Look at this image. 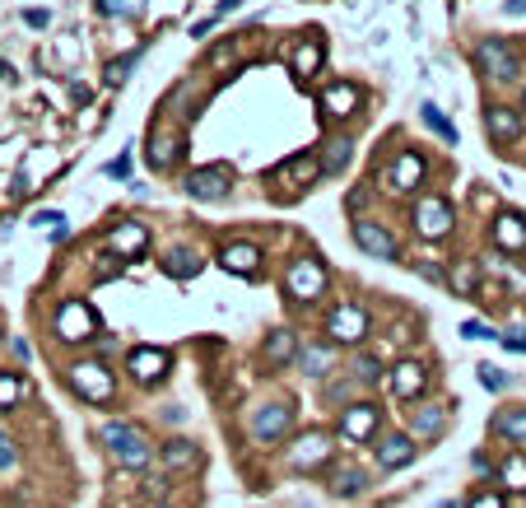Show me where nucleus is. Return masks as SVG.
<instances>
[{"label": "nucleus", "instance_id": "f257e3e1", "mask_svg": "<svg viewBox=\"0 0 526 508\" xmlns=\"http://www.w3.org/2000/svg\"><path fill=\"white\" fill-rule=\"evenodd\" d=\"M103 448L113 452V462L126 467V471H145L154 462V443L150 434L141 430V424H126V420H113V424H103Z\"/></svg>", "mask_w": 526, "mask_h": 508}, {"label": "nucleus", "instance_id": "f03ea898", "mask_svg": "<svg viewBox=\"0 0 526 508\" xmlns=\"http://www.w3.org/2000/svg\"><path fill=\"white\" fill-rule=\"evenodd\" d=\"M66 383L85 396V401H94V406L113 401V392H117V378H113V368H107L103 359H75L66 368Z\"/></svg>", "mask_w": 526, "mask_h": 508}, {"label": "nucleus", "instance_id": "7ed1b4c3", "mask_svg": "<svg viewBox=\"0 0 526 508\" xmlns=\"http://www.w3.org/2000/svg\"><path fill=\"white\" fill-rule=\"evenodd\" d=\"M331 276H326V266L317 257H294L289 261V271H285V294L294 304H317L322 294H326Z\"/></svg>", "mask_w": 526, "mask_h": 508}, {"label": "nucleus", "instance_id": "20e7f679", "mask_svg": "<svg viewBox=\"0 0 526 508\" xmlns=\"http://www.w3.org/2000/svg\"><path fill=\"white\" fill-rule=\"evenodd\" d=\"M410 224H414V233L420 238H429V243H438V238H448L452 233V224H457V210H452V201L448 196H420L414 201V210H410Z\"/></svg>", "mask_w": 526, "mask_h": 508}, {"label": "nucleus", "instance_id": "39448f33", "mask_svg": "<svg viewBox=\"0 0 526 508\" xmlns=\"http://www.w3.org/2000/svg\"><path fill=\"white\" fill-rule=\"evenodd\" d=\"M373 331V317H368V308L364 304H336L326 313V336H331V345H358Z\"/></svg>", "mask_w": 526, "mask_h": 508}, {"label": "nucleus", "instance_id": "423d86ee", "mask_svg": "<svg viewBox=\"0 0 526 508\" xmlns=\"http://www.w3.org/2000/svg\"><path fill=\"white\" fill-rule=\"evenodd\" d=\"M145 248H150V229H145L141 220H122V224H113V229L103 233V248H98V252L117 257V261L126 266V261H135V257H145Z\"/></svg>", "mask_w": 526, "mask_h": 508}, {"label": "nucleus", "instance_id": "0eeeda50", "mask_svg": "<svg viewBox=\"0 0 526 508\" xmlns=\"http://www.w3.org/2000/svg\"><path fill=\"white\" fill-rule=\"evenodd\" d=\"M377 430H382V406H373V401H349L340 411V439L345 443H373Z\"/></svg>", "mask_w": 526, "mask_h": 508}, {"label": "nucleus", "instance_id": "6e6552de", "mask_svg": "<svg viewBox=\"0 0 526 508\" xmlns=\"http://www.w3.org/2000/svg\"><path fill=\"white\" fill-rule=\"evenodd\" d=\"M186 196L191 201H224L233 192V173L224 164H201V168H191L186 173Z\"/></svg>", "mask_w": 526, "mask_h": 508}, {"label": "nucleus", "instance_id": "1a4fd4ad", "mask_svg": "<svg viewBox=\"0 0 526 508\" xmlns=\"http://www.w3.org/2000/svg\"><path fill=\"white\" fill-rule=\"evenodd\" d=\"M51 327H57V340H66V345H85V340L98 331L89 304H79V299H66V304L57 308V317H51Z\"/></svg>", "mask_w": 526, "mask_h": 508}, {"label": "nucleus", "instance_id": "9d476101", "mask_svg": "<svg viewBox=\"0 0 526 508\" xmlns=\"http://www.w3.org/2000/svg\"><path fill=\"white\" fill-rule=\"evenodd\" d=\"M424 177H429L424 154H420V150H401L392 164H386V192L410 196V192H420V182H424Z\"/></svg>", "mask_w": 526, "mask_h": 508}, {"label": "nucleus", "instance_id": "9b49d317", "mask_svg": "<svg viewBox=\"0 0 526 508\" xmlns=\"http://www.w3.org/2000/svg\"><path fill=\"white\" fill-rule=\"evenodd\" d=\"M476 61H480V70L485 75H494V79H517L521 75V57L512 51V42L508 38H485L480 47H476Z\"/></svg>", "mask_w": 526, "mask_h": 508}, {"label": "nucleus", "instance_id": "f8f14e48", "mask_svg": "<svg viewBox=\"0 0 526 508\" xmlns=\"http://www.w3.org/2000/svg\"><path fill=\"white\" fill-rule=\"evenodd\" d=\"M354 243L364 248L368 257H377V261H396V257H401L396 233L386 229L382 220H368V215H358V220H354Z\"/></svg>", "mask_w": 526, "mask_h": 508}, {"label": "nucleus", "instance_id": "ddd939ff", "mask_svg": "<svg viewBox=\"0 0 526 508\" xmlns=\"http://www.w3.org/2000/svg\"><path fill=\"white\" fill-rule=\"evenodd\" d=\"M168 368H173V359H168V350H159V345H135V350H126V373L141 387L163 383V373Z\"/></svg>", "mask_w": 526, "mask_h": 508}, {"label": "nucleus", "instance_id": "4468645a", "mask_svg": "<svg viewBox=\"0 0 526 508\" xmlns=\"http://www.w3.org/2000/svg\"><path fill=\"white\" fill-rule=\"evenodd\" d=\"M331 452H336L331 434L308 430L298 443H289V471H317V467H326V462H331Z\"/></svg>", "mask_w": 526, "mask_h": 508}, {"label": "nucleus", "instance_id": "2eb2a0df", "mask_svg": "<svg viewBox=\"0 0 526 508\" xmlns=\"http://www.w3.org/2000/svg\"><path fill=\"white\" fill-rule=\"evenodd\" d=\"M294 424V406L289 401H266V406L252 415V439L257 443H280Z\"/></svg>", "mask_w": 526, "mask_h": 508}, {"label": "nucleus", "instance_id": "dca6fc26", "mask_svg": "<svg viewBox=\"0 0 526 508\" xmlns=\"http://www.w3.org/2000/svg\"><path fill=\"white\" fill-rule=\"evenodd\" d=\"M159 467H163V476H196L201 448L191 439H168V443H159Z\"/></svg>", "mask_w": 526, "mask_h": 508}, {"label": "nucleus", "instance_id": "f3484780", "mask_svg": "<svg viewBox=\"0 0 526 508\" xmlns=\"http://www.w3.org/2000/svg\"><path fill=\"white\" fill-rule=\"evenodd\" d=\"M386 383H392V396L396 401H420L424 387H429V368L420 359H401V364H392Z\"/></svg>", "mask_w": 526, "mask_h": 508}, {"label": "nucleus", "instance_id": "a211bd4d", "mask_svg": "<svg viewBox=\"0 0 526 508\" xmlns=\"http://www.w3.org/2000/svg\"><path fill=\"white\" fill-rule=\"evenodd\" d=\"M485 131H489L494 145H517L526 122H521L517 108H508V103H494V108H485Z\"/></svg>", "mask_w": 526, "mask_h": 508}, {"label": "nucleus", "instance_id": "6ab92c4d", "mask_svg": "<svg viewBox=\"0 0 526 508\" xmlns=\"http://www.w3.org/2000/svg\"><path fill=\"white\" fill-rule=\"evenodd\" d=\"M317 177H322V159H317V154H294V159H285V164L270 173V182L294 186V192H303V186H313Z\"/></svg>", "mask_w": 526, "mask_h": 508}, {"label": "nucleus", "instance_id": "aec40b11", "mask_svg": "<svg viewBox=\"0 0 526 508\" xmlns=\"http://www.w3.org/2000/svg\"><path fill=\"white\" fill-rule=\"evenodd\" d=\"M322 66H326V47H322V38H298V42L289 47V70H294L298 85H308V79H313Z\"/></svg>", "mask_w": 526, "mask_h": 508}, {"label": "nucleus", "instance_id": "412c9836", "mask_svg": "<svg viewBox=\"0 0 526 508\" xmlns=\"http://www.w3.org/2000/svg\"><path fill=\"white\" fill-rule=\"evenodd\" d=\"M448 430V401H420L410 411V439H438Z\"/></svg>", "mask_w": 526, "mask_h": 508}, {"label": "nucleus", "instance_id": "4be33fe9", "mask_svg": "<svg viewBox=\"0 0 526 508\" xmlns=\"http://www.w3.org/2000/svg\"><path fill=\"white\" fill-rule=\"evenodd\" d=\"M219 266L229 276H257L261 271V248L257 243H224L219 248Z\"/></svg>", "mask_w": 526, "mask_h": 508}, {"label": "nucleus", "instance_id": "5701e85b", "mask_svg": "<svg viewBox=\"0 0 526 508\" xmlns=\"http://www.w3.org/2000/svg\"><path fill=\"white\" fill-rule=\"evenodd\" d=\"M414 452H420V443H414L410 434H386L377 443V467L382 471H401V467L414 462Z\"/></svg>", "mask_w": 526, "mask_h": 508}, {"label": "nucleus", "instance_id": "b1692460", "mask_svg": "<svg viewBox=\"0 0 526 508\" xmlns=\"http://www.w3.org/2000/svg\"><path fill=\"white\" fill-rule=\"evenodd\" d=\"M322 113H326V117H336V122L354 117V113H358V89H354V85H345V79L326 85V89H322Z\"/></svg>", "mask_w": 526, "mask_h": 508}, {"label": "nucleus", "instance_id": "393cba45", "mask_svg": "<svg viewBox=\"0 0 526 508\" xmlns=\"http://www.w3.org/2000/svg\"><path fill=\"white\" fill-rule=\"evenodd\" d=\"M494 243L503 248L508 257L526 252V220L512 215V210H503V215H494Z\"/></svg>", "mask_w": 526, "mask_h": 508}, {"label": "nucleus", "instance_id": "a878e982", "mask_svg": "<svg viewBox=\"0 0 526 508\" xmlns=\"http://www.w3.org/2000/svg\"><path fill=\"white\" fill-rule=\"evenodd\" d=\"M177 154H182V141L173 136V131H154L150 145H145V159H150L154 173H168L177 164Z\"/></svg>", "mask_w": 526, "mask_h": 508}, {"label": "nucleus", "instance_id": "bb28decb", "mask_svg": "<svg viewBox=\"0 0 526 508\" xmlns=\"http://www.w3.org/2000/svg\"><path fill=\"white\" fill-rule=\"evenodd\" d=\"M326 490L336 494V499H358L368 490V476L358 471V467H336L331 471V480H326Z\"/></svg>", "mask_w": 526, "mask_h": 508}, {"label": "nucleus", "instance_id": "cd10ccee", "mask_svg": "<svg viewBox=\"0 0 526 508\" xmlns=\"http://www.w3.org/2000/svg\"><path fill=\"white\" fill-rule=\"evenodd\" d=\"M489 430L498 439H508V443H526V406H503L489 420Z\"/></svg>", "mask_w": 526, "mask_h": 508}, {"label": "nucleus", "instance_id": "c85d7f7f", "mask_svg": "<svg viewBox=\"0 0 526 508\" xmlns=\"http://www.w3.org/2000/svg\"><path fill=\"white\" fill-rule=\"evenodd\" d=\"M201 266H205V257L196 248H168V252H163V271H168L173 280H191Z\"/></svg>", "mask_w": 526, "mask_h": 508}, {"label": "nucleus", "instance_id": "c756f323", "mask_svg": "<svg viewBox=\"0 0 526 508\" xmlns=\"http://www.w3.org/2000/svg\"><path fill=\"white\" fill-rule=\"evenodd\" d=\"M266 364H275V368H280V364H294L298 359V336L289 331V327H280V331H270L266 336Z\"/></svg>", "mask_w": 526, "mask_h": 508}, {"label": "nucleus", "instance_id": "7c9ffc66", "mask_svg": "<svg viewBox=\"0 0 526 508\" xmlns=\"http://www.w3.org/2000/svg\"><path fill=\"white\" fill-rule=\"evenodd\" d=\"M331 364H336V350H331L326 340H317V345H303V350H298V368L308 373V378H326Z\"/></svg>", "mask_w": 526, "mask_h": 508}, {"label": "nucleus", "instance_id": "2f4dec72", "mask_svg": "<svg viewBox=\"0 0 526 508\" xmlns=\"http://www.w3.org/2000/svg\"><path fill=\"white\" fill-rule=\"evenodd\" d=\"M317 159H322V177H336V173H345V164L354 159V141H345V136L326 141Z\"/></svg>", "mask_w": 526, "mask_h": 508}, {"label": "nucleus", "instance_id": "473e14b6", "mask_svg": "<svg viewBox=\"0 0 526 508\" xmlns=\"http://www.w3.org/2000/svg\"><path fill=\"white\" fill-rule=\"evenodd\" d=\"M498 480H503V490L526 494V452H508V458L498 462Z\"/></svg>", "mask_w": 526, "mask_h": 508}, {"label": "nucleus", "instance_id": "72a5a7b5", "mask_svg": "<svg viewBox=\"0 0 526 508\" xmlns=\"http://www.w3.org/2000/svg\"><path fill=\"white\" fill-rule=\"evenodd\" d=\"M23 392H29V383H23L19 373L0 368V411H14L19 401H23Z\"/></svg>", "mask_w": 526, "mask_h": 508}, {"label": "nucleus", "instance_id": "f704fd0d", "mask_svg": "<svg viewBox=\"0 0 526 508\" xmlns=\"http://www.w3.org/2000/svg\"><path fill=\"white\" fill-rule=\"evenodd\" d=\"M420 117H424V126H429V131H438V136L448 141V145H457V126H452L448 117H442L438 103H420Z\"/></svg>", "mask_w": 526, "mask_h": 508}, {"label": "nucleus", "instance_id": "c9c22d12", "mask_svg": "<svg viewBox=\"0 0 526 508\" xmlns=\"http://www.w3.org/2000/svg\"><path fill=\"white\" fill-rule=\"evenodd\" d=\"M135 61H141V47H135V51H126V57H117V61H107L103 79H107V85H113V89H122L126 79H131V70H135Z\"/></svg>", "mask_w": 526, "mask_h": 508}, {"label": "nucleus", "instance_id": "e433bc0d", "mask_svg": "<svg viewBox=\"0 0 526 508\" xmlns=\"http://www.w3.org/2000/svg\"><path fill=\"white\" fill-rule=\"evenodd\" d=\"M349 378L364 383V387H373V383H382V364H377L373 355H358V359L349 364Z\"/></svg>", "mask_w": 526, "mask_h": 508}, {"label": "nucleus", "instance_id": "4c0bfd02", "mask_svg": "<svg viewBox=\"0 0 526 508\" xmlns=\"http://www.w3.org/2000/svg\"><path fill=\"white\" fill-rule=\"evenodd\" d=\"M476 378H480V387H489V392H503V387H508V373L494 368V364H480Z\"/></svg>", "mask_w": 526, "mask_h": 508}, {"label": "nucleus", "instance_id": "58836bf2", "mask_svg": "<svg viewBox=\"0 0 526 508\" xmlns=\"http://www.w3.org/2000/svg\"><path fill=\"white\" fill-rule=\"evenodd\" d=\"M452 285H457V294H476V285H480L476 266H470V261H461L457 271H452Z\"/></svg>", "mask_w": 526, "mask_h": 508}, {"label": "nucleus", "instance_id": "ea45409f", "mask_svg": "<svg viewBox=\"0 0 526 508\" xmlns=\"http://www.w3.org/2000/svg\"><path fill=\"white\" fill-rule=\"evenodd\" d=\"M14 462H19V448H14V439L5 430H0V471H10Z\"/></svg>", "mask_w": 526, "mask_h": 508}, {"label": "nucleus", "instance_id": "a19ab883", "mask_svg": "<svg viewBox=\"0 0 526 508\" xmlns=\"http://www.w3.org/2000/svg\"><path fill=\"white\" fill-rule=\"evenodd\" d=\"M98 10L103 14H135L141 10V0H98Z\"/></svg>", "mask_w": 526, "mask_h": 508}, {"label": "nucleus", "instance_id": "79ce46f5", "mask_svg": "<svg viewBox=\"0 0 526 508\" xmlns=\"http://www.w3.org/2000/svg\"><path fill=\"white\" fill-rule=\"evenodd\" d=\"M461 336H466V340H494L498 331H494V327H485V322H476V317H470V322L461 327Z\"/></svg>", "mask_w": 526, "mask_h": 508}, {"label": "nucleus", "instance_id": "37998d69", "mask_svg": "<svg viewBox=\"0 0 526 508\" xmlns=\"http://www.w3.org/2000/svg\"><path fill=\"white\" fill-rule=\"evenodd\" d=\"M29 224H33V229H57V224H66V215H57V210H38Z\"/></svg>", "mask_w": 526, "mask_h": 508}, {"label": "nucleus", "instance_id": "c03bdc74", "mask_svg": "<svg viewBox=\"0 0 526 508\" xmlns=\"http://www.w3.org/2000/svg\"><path fill=\"white\" fill-rule=\"evenodd\" d=\"M470 508H503V499H498L494 490H485V494H476V499H470Z\"/></svg>", "mask_w": 526, "mask_h": 508}, {"label": "nucleus", "instance_id": "a18cd8bd", "mask_svg": "<svg viewBox=\"0 0 526 508\" xmlns=\"http://www.w3.org/2000/svg\"><path fill=\"white\" fill-rule=\"evenodd\" d=\"M126 173H131V154H122V159L107 164V177H126Z\"/></svg>", "mask_w": 526, "mask_h": 508}, {"label": "nucleus", "instance_id": "49530a36", "mask_svg": "<svg viewBox=\"0 0 526 508\" xmlns=\"http://www.w3.org/2000/svg\"><path fill=\"white\" fill-rule=\"evenodd\" d=\"M503 345H508V350H517V355H526V336H521V331H508Z\"/></svg>", "mask_w": 526, "mask_h": 508}, {"label": "nucleus", "instance_id": "de8ad7c7", "mask_svg": "<svg viewBox=\"0 0 526 508\" xmlns=\"http://www.w3.org/2000/svg\"><path fill=\"white\" fill-rule=\"evenodd\" d=\"M503 14H512V19H526V0H503Z\"/></svg>", "mask_w": 526, "mask_h": 508}, {"label": "nucleus", "instance_id": "09e8293b", "mask_svg": "<svg viewBox=\"0 0 526 508\" xmlns=\"http://www.w3.org/2000/svg\"><path fill=\"white\" fill-rule=\"evenodd\" d=\"M23 19H29L33 29H47V23H51V14H47V10H29V14H23Z\"/></svg>", "mask_w": 526, "mask_h": 508}, {"label": "nucleus", "instance_id": "8fccbe9b", "mask_svg": "<svg viewBox=\"0 0 526 508\" xmlns=\"http://www.w3.org/2000/svg\"><path fill=\"white\" fill-rule=\"evenodd\" d=\"M10 350H14L19 359H33V345H29V340H10Z\"/></svg>", "mask_w": 526, "mask_h": 508}, {"label": "nucleus", "instance_id": "3c124183", "mask_svg": "<svg viewBox=\"0 0 526 508\" xmlns=\"http://www.w3.org/2000/svg\"><path fill=\"white\" fill-rule=\"evenodd\" d=\"M238 5H242V0H219V10H214V19H219V14H233Z\"/></svg>", "mask_w": 526, "mask_h": 508}, {"label": "nucleus", "instance_id": "603ef678", "mask_svg": "<svg viewBox=\"0 0 526 508\" xmlns=\"http://www.w3.org/2000/svg\"><path fill=\"white\" fill-rule=\"evenodd\" d=\"M0 79H14V66L10 61H0Z\"/></svg>", "mask_w": 526, "mask_h": 508}, {"label": "nucleus", "instance_id": "864d4df0", "mask_svg": "<svg viewBox=\"0 0 526 508\" xmlns=\"http://www.w3.org/2000/svg\"><path fill=\"white\" fill-rule=\"evenodd\" d=\"M438 508H461V503H452V499H448V503H438Z\"/></svg>", "mask_w": 526, "mask_h": 508}, {"label": "nucleus", "instance_id": "5fc2aeb1", "mask_svg": "<svg viewBox=\"0 0 526 508\" xmlns=\"http://www.w3.org/2000/svg\"><path fill=\"white\" fill-rule=\"evenodd\" d=\"M521 108H526V85H521Z\"/></svg>", "mask_w": 526, "mask_h": 508}, {"label": "nucleus", "instance_id": "6e6d98bb", "mask_svg": "<svg viewBox=\"0 0 526 508\" xmlns=\"http://www.w3.org/2000/svg\"><path fill=\"white\" fill-rule=\"evenodd\" d=\"M154 508H168V503H154Z\"/></svg>", "mask_w": 526, "mask_h": 508}]
</instances>
